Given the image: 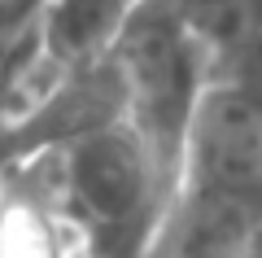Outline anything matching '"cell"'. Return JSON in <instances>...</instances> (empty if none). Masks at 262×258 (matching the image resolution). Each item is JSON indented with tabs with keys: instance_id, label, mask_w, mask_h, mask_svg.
Masks as SVG:
<instances>
[{
	"instance_id": "cell-4",
	"label": "cell",
	"mask_w": 262,
	"mask_h": 258,
	"mask_svg": "<svg viewBox=\"0 0 262 258\" xmlns=\"http://www.w3.org/2000/svg\"><path fill=\"white\" fill-rule=\"evenodd\" d=\"M249 258H262V219H258V232H253V245H249Z\"/></svg>"
},
{
	"instance_id": "cell-1",
	"label": "cell",
	"mask_w": 262,
	"mask_h": 258,
	"mask_svg": "<svg viewBox=\"0 0 262 258\" xmlns=\"http://www.w3.org/2000/svg\"><path fill=\"white\" fill-rule=\"evenodd\" d=\"M170 184L158 149L127 114L61 140L57 193L88 249L105 245V254L118 258L122 245H136Z\"/></svg>"
},
{
	"instance_id": "cell-3",
	"label": "cell",
	"mask_w": 262,
	"mask_h": 258,
	"mask_svg": "<svg viewBox=\"0 0 262 258\" xmlns=\"http://www.w3.org/2000/svg\"><path fill=\"white\" fill-rule=\"evenodd\" d=\"M219 74H262V0H170Z\"/></svg>"
},
{
	"instance_id": "cell-2",
	"label": "cell",
	"mask_w": 262,
	"mask_h": 258,
	"mask_svg": "<svg viewBox=\"0 0 262 258\" xmlns=\"http://www.w3.org/2000/svg\"><path fill=\"white\" fill-rule=\"evenodd\" d=\"M262 202L219 184H184L175 258H249Z\"/></svg>"
}]
</instances>
